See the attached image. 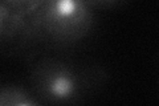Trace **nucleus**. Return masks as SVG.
Masks as SVG:
<instances>
[{"label": "nucleus", "mask_w": 159, "mask_h": 106, "mask_svg": "<svg viewBox=\"0 0 159 106\" xmlns=\"http://www.w3.org/2000/svg\"><path fill=\"white\" fill-rule=\"evenodd\" d=\"M94 72L62 58L44 56L32 64L29 82L33 93L49 106H73L94 85Z\"/></svg>", "instance_id": "nucleus-1"}, {"label": "nucleus", "mask_w": 159, "mask_h": 106, "mask_svg": "<svg viewBox=\"0 0 159 106\" xmlns=\"http://www.w3.org/2000/svg\"><path fill=\"white\" fill-rule=\"evenodd\" d=\"M94 13L90 3L78 0L40 2L31 15L28 39L52 43H76L90 32Z\"/></svg>", "instance_id": "nucleus-2"}, {"label": "nucleus", "mask_w": 159, "mask_h": 106, "mask_svg": "<svg viewBox=\"0 0 159 106\" xmlns=\"http://www.w3.org/2000/svg\"><path fill=\"white\" fill-rule=\"evenodd\" d=\"M37 0H11L0 3V36L2 40H12L29 36L31 15L39 6Z\"/></svg>", "instance_id": "nucleus-3"}, {"label": "nucleus", "mask_w": 159, "mask_h": 106, "mask_svg": "<svg viewBox=\"0 0 159 106\" xmlns=\"http://www.w3.org/2000/svg\"><path fill=\"white\" fill-rule=\"evenodd\" d=\"M0 106H41V104L24 88L4 85L0 92Z\"/></svg>", "instance_id": "nucleus-4"}]
</instances>
